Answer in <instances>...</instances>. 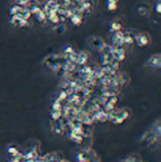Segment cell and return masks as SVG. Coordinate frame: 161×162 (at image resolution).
Returning a JSON list of instances; mask_svg holds the SVG:
<instances>
[{"label": "cell", "instance_id": "2", "mask_svg": "<svg viewBox=\"0 0 161 162\" xmlns=\"http://www.w3.org/2000/svg\"><path fill=\"white\" fill-rule=\"evenodd\" d=\"M159 6H160V5H159V3H158V4H157V13H160V10H159Z\"/></svg>", "mask_w": 161, "mask_h": 162}, {"label": "cell", "instance_id": "1", "mask_svg": "<svg viewBox=\"0 0 161 162\" xmlns=\"http://www.w3.org/2000/svg\"><path fill=\"white\" fill-rule=\"evenodd\" d=\"M137 44L140 45V46H144V45L148 44V43H149L148 36H147V34H145V33L140 34V36L137 37Z\"/></svg>", "mask_w": 161, "mask_h": 162}]
</instances>
